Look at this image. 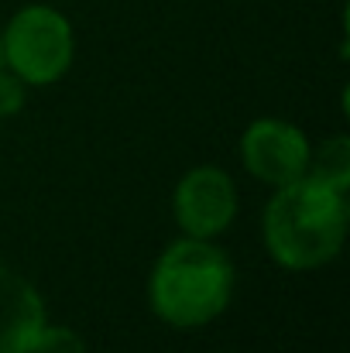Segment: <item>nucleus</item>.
<instances>
[{
    "label": "nucleus",
    "instance_id": "obj_1",
    "mask_svg": "<svg viewBox=\"0 0 350 353\" xmlns=\"http://www.w3.org/2000/svg\"><path fill=\"white\" fill-rule=\"evenodd\" d=\"M347 216V192L302 175L275 189L261 216V236L278 268L316 271L344 250Z\"/></svg>",
    "mask_w": 350,
    "mask_h": 353
},
{
    "label": "nucleus",
    "instance_id": "obj_2",
    "mask_svg": "<svg viewBox=\"0 0 350 353\" xmlns=\"http://www.w3.org/2000/svg\"><path fill=\"white\" fill-rule=\"evenodd\" d=\"M231 254L203 236H182L168 243L148 274L151 312L175 330H200L227 312L233 299Z\"/></svg>",
    "mask_w": 350,
    "mask_h": 353
},
{
    "label": "nucleus",
    "instance_id": "obj_3",
    "mask_svg": "<svg viewBox=\"0 0 350 353\" xmlns=\"http://www.w3.org/2000/svg\"><path fill=\"white\" fill-rule=\"evenodd\" d=\"M0 48L3 65L24 86H52L72 69L76 34L62 10L48 3H28L0 31Z\"/></svg>",
    "mask_w": 350,
    "mask_h": 353
},
{
    "label": "nucleus",
    "instance_id": "obj_4",
    "mask_svg": "<svg viewBox=\"0 0 350 353\" xmlns=\"http://www.w3.org/2000/svg\"><path fill=\"white\" fill-rule=\"evenodd\" d=\"M309 137L289 123V120L278 117H257L251 120L240 134V161L244 168L278 189V185H289L295 179L306 175V165H309Z\"/></svg>",
    "mask_w": 350,
    "mask_h": 353
},
{
    "label": "nucleus",
    "instance_id": "obj_5",
    "mask_svg": "<svg viewBox=\"0 0 350 353\" xmlns=\"http://www.w3.org/2000/svg\"><path fill=\"white\" fill-rule=\"evenodd\" d=\"M237 185L217 165H200L186 172L172 192V216L186 236L213 240L237 216Z\"/></svg>",
    "mask_w": 350,
    "mask_h": 353
},
{
    "label": "nucleus",
    "instance_id": "obj_6",
    "mask_svg": "<svg viewBox=\"0 0 350 353\" xmlns=\"http://www.w3.org/2000/svg\"><path fill=\"white\" fill-rule=\"evenodd\" d=\"M45 323L48 312L38 288L21 271L0 264V353H28Z\"/></svg>",
    "mask_w": 350,
    "mask_h": 353
},
{
    "label": "nucleus",
    "instance_id": "obj_7",
    "mask_svg": "<svg viewBox=\"0 0 350 353\" xmlns=\"http://www.w3.org/2000/svg\"><path fill=\"white\" fill-rule=\"evenodd\" d=\"M306 175L330 185V189H350V141L344 134L337 137H327L323 144L309 148V165H306Z\"/></svg>",
    "mask_w": 350,
    "mask_h": 353
},
{
    "label": "nucleus",
    "instance_id": "obj_8",
    "mask_svg": "<svg viewBox=\"0 0 350 353\" xmlns=\"http://www.w3.org/2000/svg\"><path fill=\"white\" fill-rule=\"evenodd\" d=\"M28 353H86V343H83V336H79L76 330L45 323V326L38 330V336L31 340Z\"/></svg>",
    "mask_w": 350,
    "mask_h": 353
},
{
    "label": "nucleus",
    "instance_id": "obj_9",
    "mask_svg": "<svg viewBox=\"0 0 350 353\" xmlns=\"http://www.w3.org/2000/svg\"><path fill=\"white\" fill-rule=\"evenodd\" d=\"M24 100H28V86L7 65H0V117L21 114L24 110Z\"/></svg>",
    "mask_w": 350,
    "mask_h": 353
},
{
    "label": "nucleus",
    "instance_id": "obj_10",
    "mask_svg": "<svg viewBox=\"0 0 350 353\" xmlns=\"http://www.w3.org/2000/svg\"><path fill=\"white\" fill-rule=\"evenodd\" d=\"M0 65H3V48H0Z\"/></svg>",
    "mask_w": 350,
    "mask_h": 353
}]
</instances>
